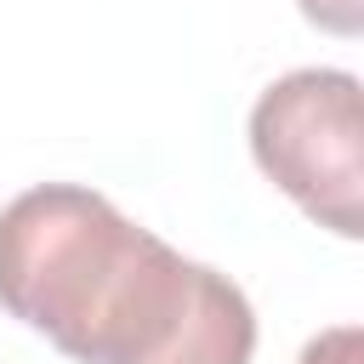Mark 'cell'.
I'll list each match as a JSON object with an SVG mask.
<instances>
[{"label":"cell","instance_id":"cell-2","mask_svg":"<svg viewBox=\"0 0 364 364\" xmlns=\"http://www.w3.org/2000/svg\"><path fill=\"white\" fill-rule=\"evenodd\" d=\"M250 154L318 228L364 233V108L347 68H296L250 108Z\"/></svg>","mask_w":364,"mask_h":364},{"label":"cell","instance_id":"cell-3","mask_svg":"<svg viewBox=\"0 0 364 364\" xmlns=\"http://www.w3.org/2000/svg\"><path fill=\"white\" fill-rule=\"evenodd\" d=\"M307 23L330 28V34H358L364 28V0H296Z\"/></svg>","mask_w":364,"mask_h":364},{"label":"cell","instance_id":"cell-1","mask_svg":"<svg viewBox=\"0 0 364 364\" xmlns=\"http://www.w3.org/2000/svg\"><path fill=\"white\" fill-rule=\"evenodd\" d=\"M0 307L74 364H250L245 290L119 216L97 188L46 182L0 210Z\"/></svg>","mask_w":364,"mask_h":364},{"label":"cell","instance_id":"cell-4","mask_svg":"<svg viewBox=\"0 0 364 364\" xmlns=\"http://www.w3.org/2000/svg\"><path fill=\"white\" fill-rule=\"evenodd\" d=\"M301 364H358V330L341 324V330H324L301 347Z\"/></svg>","mask_w":364,"mask_h":364}]
</instances>
